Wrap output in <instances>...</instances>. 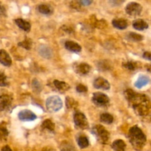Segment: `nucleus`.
Returning <instances> with one entry per match:
<instances>
[{
    "instance_id": "nucleus-18",
    "label": "nucleus",
    "mask_w": 151,
    "mask_h": 151,
    "mask_svg": "<svg viewBox=\"0 0 151 151\" xmlns=\"http://www.w3.org/2000/svg\"><path fill=\"white\" fill-rule=\"evenodd\" d=\"M133 27L137 30H144L148 28V24L142 19H137L133 22Z\"/></svg>"
},
{
    "instance_id": "nucleus-31",
    "label": "nucleus",
    "mask_w": 151,
    "mask_h": 151,
    "mask_svg": "<svg viewBox=\"0 0 151 151\" xmlns=\"http://www.w3.org/2000/svg\"><path fill=\"white\" fill-rule=\"evenodd\" d=\"M123 66L126 68L127 69H128V70L134 71L137 67H138V64H137V63H136V62L128 61L123 63Z\"/></svg>"
},
{
    "instance_id": "nucleus-11",
    "label": "nucleus",
    "mask_w": 151,
    "mask_h": 151,
    "mask_svg": "<svg viewBox=\"0 0 151 151\" xmlns=\"http://www.w3.org/2000/svg\"><path fill=\"white\" fill-rule=\"evenodd\" d=\"M94 86L98 89L109 90L110 88L111 85L107 80L103 78H97L94 80Z\"/></svg>"
},
{
    "instance_id": "nucleus-37",
    "label": "nucleus",
    "mask_w": 151,
    "mask_h": 151,
    "mask_svg": "<svg viewBox=\"0 0 151 151\" xmlns=\"http://www.w3.org/2000/svg\"><path fill=\"white\" fill-rule=\"evenodd\" d=\"M3 16H6V9L4 5H3L1 2H0V17H3Z\"/></svg>"
},
{
    "instance_id": "nucleus-35",
    "label": "nucleus",
    "mask_w": 151,
    "mask_h": 151,
    "mask_svg": "<svg viewBox=\"0 0 151 151\" xmlns=\"http://www.w3.org/2000/svg\"><path fill=\"white\" fill-rule=\"evenodd\" d=\"M94 24H95V26L97 27L100 28V29H101V28H104L105 27H106V25H107L106 24V22L103 20H100V21H98V22H97V21H96V22L94 23Z\"/></svg>"
},
{
    "instance_id": "nucleus-15",
    "label": "nucleus",
    "mask_w": 151,
    "mask_h": 151,
    "mask_svg": "<svg viewBox=\"0 0 151 151\" xmlns=\"http://www.w3.org/2000/svg\"><path fill=\"white\" fill-rule=\"evenodd\" d=\"M37 10H38V11L40 13H41V14L47 15V16L52 14L53 13L52 7L47 4H39V5H38Z\"/></svg>"
},
{
    "instance_id": "nucleus-38",
    "label": "nucleus",
    "mask_w": 151,
    "mask_h": 151,
    "mask_svg": "<svg viewBox=\"0 0 151 151\" xmlns=\"http://www.w3.org/2000/svg\"><path fill=\"white\" fill-rule=\"evenodd\" d=\"M143 58L147 60H150V52H145L144 54H143Z\"/></svg>"
},
{
    "instance_id": "nucleus-27",
    "label": "nucleus",
    "mask_w": 151,
    "mask_h": 151,
    "mask_svg": "<svg viewBox=\"0 0 151 151\" xmlns=\"http://www.w3.org/2000/svg\"><path fill=\"white\" fill-rule=\"evenodd\" d=\"M127 38L131 41L138 42V41H141L142 40H143V36L139 34L135 33V32H129L128 34H127Z\"/></svg>"
},
{
    "instance_id": "nucleus-4",
    "label": "nucleus",
    "mask_w": 151,
    "mask_h": 151,
    "mask_svg": "<svg viewBox=\"0 0 151 151\" xmlns=\"http://www.w3.org/2000/svg\"><path fill=\"white\" fill-rule=\"evenodd\" d=\"M46 106L50 112H57L63 107V102L58 96H52L46 102Z\"/></svg>"
},
{
    "instance_id": "nucleus-28",
    "label": "nucleus",
    "mask_w": 151,
    "mask_h": 151,
    "mask_svg": "<svg viewBox=\"0 0 151 151\" xmlns=\"http://www.w3.org/2000/svg\"><path fill=\"white\" fill-rule=\"evenodd\" d=\"M32 41L29 38H25L23 41H21L18 44V45L21 47H23L25 50H29L31 49V47H32Z\"/></svg>"
},
{
    "instance_id": "nucleus-13",
    "label": "nucleus",
    "mask_w": 151,
    "mask_h": 151,
    "mask_svg": "<svg viewBox=\"0 0 151 151\" xmlns=\"http://www.w3.org/2000/svg\"><path fill=\"white\" fill-rule=\"evenodd\" d=\"M65 47L66 50L73 52H80L81 51V47L73 41H66L65 42Z\"/></svg>"
},
{
    "instance_id": "nucleus-2",
    "label": "nucleus",
    "mask_w": 151,
    "mask_h": 151,
    "mask_svg": "<svg viewBox=\"0 0 151 151\" xmlns=\"http://www.w3.org/2000/svg\"><path fill=\"white\" fill-rule=\"evenodd\" d=\"M128 137L132 147L137 151L142 150L147 142L145 134L138 126H134L130 128Z\"/></svg>"
},
{
    "instance_id": "nucleus-16",
    "label": "nucleus",
    "mask_w": 151,
    "mask_h": 151,
    "mask_svg": "<svg viewBox=\"0 0 151 151\" xmlns=\"http://www.w3.org/2000/svg\"><path fill=\"white\" fill-rule=\"evenodd\" d=\"M9 132L5 122H0V141L4 142L8 137Z\"/></svg>"
},
{
    "instance_id": "nucleus-23",
    "label": "nucleus",
    "mask_w": 151,
    "mask_h": 151,
    "mask_svg": "<svg viewBox=\"0 0 151 151\" xmlns=\"http://www.w3.org/2000/svg\"><path fill=\"white\" fill-rule=\"evenodd\" d=\"M78 144L81 148L84 149L86 148L89 145V141L86 137H85L84 135H81L78 138Z\"/></svg>"
},
{
    "instance_id": "nucleus-26",
    "label": "nucleus",
    "mask_w": 151,
    "mask_h": 151,
    "mask_svg": "<svg viewBox=\"0 0 151 151\" xmlns=\"http://www.w3.org/2000/svg\"><path fill=\"white\" fill-rule=\"evenodd\" d=\"M39 53L41 56H43L45 58H50L52 56V51L50 48L45 46H42L39 48Z\"/></svg>"
},
{
    "instance_id": "nucleus-24",
    "label": "nucleus",
    "mask_w": 151,
    "mask_h": 151,
    "mask_svg": "<svg viewBox=\"0 0 151 151\" xmlns=\"http://www.w3.org/2000/svg\"><path fill=\"white\" fill-rule=\"evenodd\" d=\"M60 151H77L76 148L73 146L72 143L67 141H63L60 144Z\"/></svg>"
},
{
    "instance_id": "nucleus-29",
    "label": "nucleus",
    "mask_w": 151,
    "mask_h": 151,
    "mask_svg": "<svg viewBox=\"0 0 151 151\" xmlns=\"http://www.w3.org/2000/svg\"><path fill=\"white\" fill-rule=\"evenodd\" d=\"M32 87L33 91H35V92H41V91L42 90V86H41V83L37 79L32 80Z\"/></svg>"
},
{
    "instance_id": "nucleus-30",
    "label": "nucleus",
    "mask_w": 151,
    "mask_h": 151,
    "mask_svg": "<svg viewBox=\"0 0 151 151\" xmlns=\"http://www.w3.org/2000/svg\"><path fill=\"white\" fill-rule=\"evenodd\" d=\"M66 107L67 109H75L78 106V103L75 101V100L71 98V97H66Z\"/></svg>"
},
{
    "instance_id": "nucleus-14",
    "label": "nucleus",
    "mask_w": 151,
    "mask_h": 151,
    "mask_svg": "<svg viewBox=\"0 0 151 151\" xmlns=\"http://www.w3.org/2000/svg\"><path fill=\"white\" fill-rule=\"evenodd\" d=\"M15 23L19 27L20 29L22 30L25 31V32H29L31 29V24L29 22H27V21L24 20L22 19H15Z\"/></svg>"
},
{
    "instance_id": "nucleus-32",
    "label": "nucleus",
    "mask_w": 151,
    "mask_h": 151,
    "mask_svg": "<svg viewBox=\"0 0 151 151\" xmlns=\"http://www.w3.org/2000/svg\"><path fill=\"white\" fill-rule=\"evenodd\" d=\"M110 66L111 65L109 63H107V61L106 60H103V61H100V63L97 64V67L102 71H106V70H109L110 69Z\"/></svg>"
},
{
    "instance_id": "nucleus-40",
    "label": "nucleus",
    "mask_w": 151,
    "mask_h": 151,
    "mask_svg": "<svg viewBox=\"0 0 151 151\" xmlns=\"http://www.w3.org/2000/svg\"><path fill=\"white\" fill-rule=\"evenodd\" d=\"M1 151H13V150H12V149L10 148V146L5 145L1 149Z\"/></svg>"
},
{
    "instance_id": "nucleus-10",
    "label": "nucleus",
    "mask_w": 151,
    "mask_h": 151,
    "mask_svg": "<svg viewBox=\"0 0 151 151\" xmlns=\"http://www.w3.org/2000/svg\"><path fill=\"white\" fill-rule=\"evenodd\" d=\"M75 72L80 75H86L89 73L91 70V66L86 63H77L74 66Z\"/></svg>"
},
{
    "instance_id": "nucleus-22",
    "label": "nucleus",
    "mask_w": 151,
    "mask_h": 151,
    "mask_svg": "<svg viewBox=\"0 0 151 151\" xmlns=\"http://www.w3.org/2000/svg\"><path fill=\"white\" fill-rule=\"evenodd\" d=\"M150 81V79L147 76H140L135 83V86L138 88H141L147 85Z\"/></svg>"
},
{
    "instance_id": "nucleus-5",
    "label": "nucleus",
    "mask_w": 151,
    "mask_h": 151,
    "mask_svg": "<svg viewBox=\"0 0 151 151\" xmlns=\"http://www.w3.org/2000/svg\"><path fill=\"white\" fill-rule=\"evenodd\" d=\"M74 122L78 128L85 130L88 128V122L86 116L81 111H75L74 114Z\"/></svg>"
},
{
    "instance_id": "nucleus-17",
    "label": "nucleus",
    "mask_w": 151,
    "mask_h": 151,
    "mask_svg": "<svg viewBox=\"0 0 151 151\" xmlns=\"http://www.w3.org/2000/svg\"><path fill=\"white\" fill-rule=\"evenodd\" d=\"M53 83H54L55 87L60 92L62 93L68 91V90L69 89V88H70L69 84L66 83V82H63V81H58V80H55V81H54Z\"/></svg>"
},
{
    "instance_id": "nucleus-12",
    "label": "nucleus",
    "mask_w": 151,
    "mask_h": 151,
    "mask_svg": "<svg viewBox=\"0 0 151 151\" xmlns=\"http://www.w3.org/2000/svg\"><path fill=\"white\" fill-rule=\"evenodd\" d=\"M0 63L5 66H10L12 64V59L10 55L4 50H0Z\"/></svg>"
},
{
    "instance_id": "nucleus-9",
    "label": "nucleus",
    "mask_w": 151,
    "mask_h": 151,
    "mask_svg": "<svg viewBox=\"0 0 151 151\" xmlns=\"http://www.w3.org/2000/svg\"><path fill=\"white\" fill-rule=\"evenodd\" d=\"M19 119L24 122H29V121H33L37 118L36 115L29 110H22L18 114Z\"/></svg>"
},
{
    "instance_id": "nucleus-33",
    "label": "nucleus",
    "mask_w": 151,
    "mask_h": 151,
    "mask_svg": "<svg viewBox=\"0 0 151 151\" xmlns=\"http://www.w3.org/2000/svg\"><path fill=\"white\" fill-rule=\"evenodd\" d=\"M8 85V81H7V78L4 72L0 71V86H6Z\"/></svg>"
},
{
    "instance_id": "nucleus-36",
    "label": "nucleus",
    "mask_w": 151,
    "mask_h": 151,
    "mask_svg": "<svg viewBox=\"0 0 151 151\" xmlns=\"http://www.w3.org/2000/svg\"><path fill=\"white\" fill-rule=\"evenodd\" d=\"M70 5L72 8L76 9V10H78V9L81 8V3H80V1H72V2L70 3Z\"/></svg>"
},
{
    "instance_id": "nucleus-20",
    "label": "nucleus",
    "mask_w": 151,
    "mask_h": 151,
    "mask_svg": "<svg viewBox=\"0 0 151 151\" xmlns=\"http://www.w3.org/2000/svg\"><path fill=\"white\" fill-rule=\"evenodd\" d=\"M112 148L114 151H125L126 145L122 139L115 140L112 144Z\"/></svg>"
},
{
    "instance_id": "nucleus-7",
    "label": "nucleus",
    "mask_w": 151,
    "mask_h": 151,
    "mask_svg": "<svg viewBox=\"0 0 151 151\" xmlns=\"http://www.w3.org/2000/svg\"><path fill=\"white\" fill-rule=\"evenodd\" d=\"M142 7L140 4L137 2H130L125 7V11L128 15L132 16H137L141 14Z\"/></svg>"
},
{
    "instance_id": "nucleus-25",
    "label": "nucleus",
    "mask_w": 151,
    "mask_h": 151,
    "mask_svg": "<svg viewBox=\"0 0 151 151\" xmlns=\"http://www.w3.org/2000/svg\"><path fill=\"white\" fill-rule=\"evenodd\" d=\"M100 121H101L103 123H106L109 125V124H111L114 122V117L111 114L108 113H104L100 115Z\"/></svg>"
},
{
    "instance_id": "nucleus-34",
    "label": "nucleus",
    "mask_w": 151,
    "mask_h": 151,
    "mask_svg": "<svg viewBox=\"0 0 151 151\" xmlns=\"http://www.w3.org/2000/svg\"><path fill=\"white\" fill-rule=\"evenodd\" d=\"M76 90L79 93H86L88 91V88H87L86 86L83 85V84H79V85L77 86Z\"/></svg>"
},
{
    "instance_id": "nucleus-3",
    "label": "nucleus",
    "mask_w": 151,
    "mask_h": 151,
    "mask_svg": "<svg viewBox=\"0 0 151 151\" xmlns=\"http://www.w3.org/2000/svg\"><path fill=\"white\" fill-rule=\"evenodd\" d=\"M91 132L95 136L97 140L102 144H106L109 142V138H110V134L103 125H95L92 128Z\"/></svg>"
},
{
    "instance_id": "nucleus-41",
    "label": "nucleus",
    "mask_w": 151,
    "mask_h": 151,
    "mask_svg": "<svg viewBox=\"0 0 151 151\" xmlns=\"http://www.w3.org/2000/svg\"><path fill=\"white\" fill-rule=\"evenodd\" d=\"M42 151H55L54 150H53L52 147H44L43 148Z\"/></svg>"
},
{
    "instance_id": "nucleus-1",
    "label": "nucleus",
    "mask_w": 151,
    "mask_h": 151,
    "mask_svg": "<svg viewBox=\"0 0 151 151\" xmlns=\"http://www.w3.org/2000/svg\"><path fill=\"white\" fill-rule=\"evenodd\" d=\"M124 95L131 104L136 114L139 116H146L150 113V99L145 94H138L132 89H127Z\"/></svg>"
},
{
    "instance_id": "nucleus-8",
    "label": "nucleus",
    "mask_w": 151,
    "mask_h": 151,
    "mask_svg": "<svg viewBox=\"0 0 151 151\" xmlns=\"http://www.w3.org/2000/svg\"><path fill=\"white\" fill-rule=\"evenodd\" d=\"M13 102V98L8 94H1L0 95V111L8 110L10 108Z\"/></svg>"
},
{
    "instance_id": "nucleus-39",
    "label": "nucleus",
    "mask_w": 151,
    "mask_h": 151,
    "mask_svg": "<svg viewBox=\"0 0 151 151\" xmlns=\"http://www.w3.org/2000/svg\"><path fill=\"white\" fill-rule=\"evenodd\" d=\"M80 3H81V4H83L84 6H88L92 3V1H88V0H86V1H81Z\"/></svg>"
},
{
    "instance_id": "nucleus-21",
    "label": "nucleus",
    "mask_w": 151,
    "mask_h": 151,
    "mask_svg": "<svg viewBox=\"0 0 151 151\" xmlns=\"http://www.w3.org/2000/svg\"><path fill=\"white\" fill-rule=\"evenodd\" d=\"M55 126L54 122L50 119H46L43 122L42 125H41L42 130L50 131V132H53L55 131Z\"/></svg>"
},
{
    "instance_id": "nucleus-19",
    "label": "nucleus",
    "mask_w": 151,
    "mask_h": 151,
    "mask_svg": "<svg viewBox=\"0 0 151 151\" xmlns=\"http://www.w3.org/2000/svg\"><path fill=\"white\" fill-rule=\"evenodd\" d=\"M112 24L114 27L119 29H124L128 27V22L126 20L122 19H114L112 21Z\"/></svg>"
},
{
    "instance_id": "nucleus-6",
    "label": "nucleus",
    "mask_w": 151,
    "mask_h": 151,
    "mask_svg": "<svg viewBox=\"0 0 151 151\" xmlns=\"http://www.w3.org/2000/svg\"><path fill=\"white\" fill-rule=\"evenodd\" d=\"M92 101L98 107H107L110 103V99L103 93L96 92L93 95Z\"/></svg>"
}]
</instances>
